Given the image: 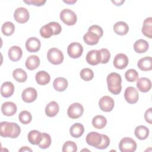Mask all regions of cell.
<instances>
[{"label":"cell","instance_id":"obj_38","mask_svg":"<svg viewBox=\"0 0 152 152\" xmlns=\"http://www.w3.org/2000/svg\"><path fill=\"white\" fill-rule=\"evenodd\" d=\"M81 78L86 81L92 80L94 77V72L92 69L90 68H83L80 73Z\"/></svg>","mask_w":152,"mask_h":152},{"label":"cell","instance_id":"obj_2","mask_svg":"<svg viewBox=\"0 0 152 152\" xmlns=\"http://www.w3.org/2000/svg\"><path fill=\"white\" fill-rule=\"evenodd\" d=\"M109 91L113 94H119L122 90V78L121 75L116 72H111L106 78Z\"/></svg>","mask_w":152,"mask_h":152},{"label":"cell","instance_id":"obj_45","mask_svg":"<svg viewBox=\"0 0 152 152\" xmlns=\"http://www.w3.org/2000/svg\"><path fill=\"white\" fill-rule=\"evenodd\" d=\"M23 2L27 4H31L36 6L40 7L42 5H43L46 3V1L44 0H28V1H23Z\"/></svg>","mask_w":152,"mask_h":152},{"label":"cell","instance_id":"obj_13","mask_svg":"<svg viewBox=\"0 0 152 152\" xmlns=\"http://www.w3.org/2000/svg\"><path fill=\"white\" fill-rule=\"evenodd\" d=\"M26 48L29 52H36L39 50L41 43L39 39L35 37L28 38L26 42Z\"/></svg>","mask_w":152,"mask_h":152},{"label":"cell","instance_id":"obj_18","mask_svg":"<svg viewBox=\"0 0 152 152\" xmlns=\"http://www.w3.org/2000/svg\"><path fill=\"white\" fill-rule=\"evenodd\" d=\"M14 92V86L10 81L4 82L1 87V94L4 97H11Z\"/></svg>","mask_w":152,"mask_h":152},{"label":"cell","instance_id":"obj_11","mask_svg":"<svg viewBox=\"0 0 152 152\" xmlns=\"http://www.w3.org/2000/svg\"><path fill=\"white\" fill-rule=\"evenodd\" d=\"M102 135L97 132H89L86 138V142L90 146L97 147L102 142Z\"/></svg>","mask_w":152,"mask_h":152},{"label":"cell","instance_id":"obj_40","mask_svg":"<svg viewBox=\"0 0 152 152\" xmlns=\"http://www.w3.org/2000/svg\"><path fill=\"white\" fill-rule=\"evenodd\" d=\"M77 151V144L71 141H66L62 146L63 152H75Z\"/></svg>","mask_w":152,"mask_h":152},{"label":"cell","instance_id":"obj_43","mask_svg":"<svg viewBox=\"0 0 152 152\" xmlns=\"http://www.w3.org/2000/svg\"><path fill=\"white\" fill-rule=\"evenodd\" d=\"M88 31L96 34L100 38L102 37L103 34V31L102 28L98 25H92L88 28Z\"/></svg>","mask_w":152,"mask_h":152},{"label":"cell","instance_id":"obj_28","mask_svg":"<svg viewBox=\"0 0 152 152\" xmlns=\"http://www.w3.org/2000/svg\"><path fill=\"white\" fill-rule=\"evenodd\" d=\"M148 43L144 39H138L134 44V49L138 53L145 52L148 49Z\"/></svg>","mask_w":152,"mask_h":152},{"label":"cell","instance_id":"obj_37","mask_svg":"<svg viewBox=\"0 0 152 152\" xmlns=\"http://www.w3.org/2000/svg\"><path fill=\"white\" fill-rule=\"evenodd\" d=\"M18 119L21 123L26 125L29 124L31 121L32 116L28 111L23 110L20 113Z\"/></svg>","mask_w":152,"mask_h":152},{"label":"cell","instance_id":"obj_34","mask_svg":"<svg viewBox=\"0 0 152 152\" xmlns=\"http://www.w3.org/2000/svg\"><path fill=\"white\" fill-rule=\"evenodd\" d=\"M15 30V26L14 24L10 21L5 22L1 28L2 33L5 36H11L12 35Z\"/></svg>","mask_w":152,"mask_h":152},{"label":"cell","instance_id":"obj_47","mask_svg":"<svg viewBox=\"0 0 152 152\" xmlns=\"http://www.w3.org/2000/svg\"><path fill=\"white\" fill-rule=\"evenodd\" d=\"M125 2L124 0H121V1H112V2L115 4L116 5H121L124 2Z\"/></svg>","mask_w":152,"mask_h":152},{"label":"cell","instance_id":"obj_14","mask_svg":"<svg viewBox=\"0 0 152 152\" xmlns=\"http://www.w3.org/2000/svg\"><path fill=\"white\" fill-rule=\"evenodd\" d=\"M37 96V91L33 87H28L23 90L21 94L22 99L26 103H31L34 102Z\"/></svg>","mask_w":152,"mask_h":152},{"label":"cell","instance_id":"obj_23","mask_svg":"<svg viewBox=\"0 0 152 152\" xmlns=\"http://www.w3.org/2000/svg\"><path fill=\"white\" fill-rule=\"evenodd\" d=\"M142 34L150 38H152V18L148 17L145 18L143 22V26L141 29Z\"/></svg>","mask_w":152,"mask_h":152},{"label":"cell","instance_id":"obj_24","mask_svg":"<svg viewBox=\"0 0 152 152\" xmlns=\"http://www.w3.org/2000/svg\"><path fill=\"white\" fill-rule=\"evenodd\" d=\"M35 79L38 84L46 85L49 83L50 80V77L46 71H40L36 73Z\"/></svg>","mask_w":152,"mask_h":152},{"label":"cell","instance_id":"obj_8","mask_svg":"<svg viewBox=\"0 0 152 152\" xmlns=\"http://www.w3.org/2000/svg\"><path fill=\"white\" fill-rule=\"evenodd\" d=\"M114 100L110 96H104L100 98L99 101L100 109L104 112H109L112 110L114 107Z\"/></svg>","mask_w":152,"mask_h":152},{"label":"cell","instance_id":"obj_1","mask_svg":"<svg viewBox=\"0 0 152 152\" xmlns=\"http://www.w3.org/2000/svg\"><path fill=\"white\" fill-rule=\"evenodd\" d=\"M0 125V135L1 137L15 138L19 136L21 132L20 126L15 122L4 121L1 122Z\"/></svg>","mask_w":152,"mask_h":152},{"label":"cell","instance_id":"obj_42","mask_svg":"<svg viewBox=\"0 0 152 152\" xmlns=\"http://www.w3.org/2000/svg\"><path fill=\"white\" fill-rule=\"evenodd\" d=\"M102 140L101 143L96 147L97 149H105L110 144V139L109 137L104 134H102Z\"/></svg>","mask_w":152,"mask_h":152},{"label":"cell","instance_id":"obj_7","mask_svg":"<svg viewBox=\"0 0 152 152\" xmlns=\"http://www.w3.org/2000/svg\"><path fill=\"white\" fill-rule=\"evenodd\" d=\"M84 112L83 106L79 103L71 104L67 110L68 116L71 119H77L81 117Z\"/></svg>","mask_w":152,"mask_h":152},{"label":"cell","instance_id":"obj_33","mask_svg":"<svg viewBox=\"0 0 152 152\" xmlns=\"http://www.w3.org/2000/svg\"><path fill=\"white\" fill-rule=\"evenodd\" d=\"M13 78L19 83H24L27 78V75L25 71L21 68H17L12 72Z\"/></svg>","mask_w":152,"mask_h":152},{"label":"cell","instance_id":"obj_25","mask_svg":"<svg viewBox=\"0 0 152 152\" xmlns=\"http://www.w3.org/2000/svg\"><path fill=\"white\" fill-rule=\"evenodd\" d=\"M134 134L138 139L140 140H144L148 137L149 129L145 126L139 125L135 128Z\"/></svg>","mask_w":152,"mask_h":152},{"label":"cell","instance_id":"obj_20","mask_svg":"<svg viewBox=\"0 0 152 152\" xmlns=\"http://www.w3.org/2000/svg\"><path fill=\"white\" fill-rule=\"evenodd\" d=\"M138 68L143 71H150L152 69V59L151 56H145L141 58L138 62Z\"/></svg>","mask_w":152,"mask_h":152},{"label":"cell","instance_id":"obj_16","mask_svg":"<svg viewBox=\"0 0 152 152\" xmlns=\"http://www.w3.org/2000/svg\"><path fill=\"white\" fill-rule=\"evenodd\" d=\"M17 110L16 104L11 102H5L1 106L2 113L7 116L14 115L16 113Z\"/></svg>","mask_w":152,"mask_h":152},{"label":"cell","instance_id":"obj_36","mask_svg":"<svg viewBox=\"0 0 152 152\" xmlns=\"http://www.w3.org/2000/svg\"><path fill=\"white\" fill-rule=\"evenodd\" d=\"M40 36L43 38H49L52 35H54L52 28L49 24H47L41 27L40 29Z\"/></svg>","mask_w":152,"mask_h":152},{"label":"cell","instance_id":"obj_35","mask_svg":"<svg viewBox=\"0 0 152 152\" xmlns=\"http://www.w3.org/2000/svg\"><path fill=\"white\" fill-rule=\"evenodd\" d=\"M51 144V137L50 136L45 132L42 133V140L40 143L38 144L39 147L42 149L48 148Z\"/></svg>","mask_w":152,"mask_h":152},{"label":"cell","instance_id":"obj_19","mask_svg":"<svg viewBox=\"0 0 152 152\" xmlns=\"http://www.w3.org/2000/svg\"><path fill=\"white\" fill-rule=\"evenodd\" d=\"M23 52L20 47L17 46H13L11 47L8 50V56L12 61H18L22 56Z\"/></svg>","mask_w":152,"mask_h":152},{"label":"cell","instance_id":"obj_12","mask_svg":"<svg viewBox=\"0 0 152 152\" xmlns=\"http://www.w3.org/2000/svg\"><path fill=\"white\" fill-rule=\"evenodd\" d=\"M129 60L128 56L124 53L117 54L113 59L114 66L119 69H122L126 68L128 64Z\"/></svg>","mask_w":152,"mask_h":152},{"label":"cell","instance_id":"obj_15","mask_svg":"<svg viewBox=\"0 0 152 152\" xmlns=\"http://www.w3.org/2000/svg\"><path fill=\"white\" fill-rule=\"evenodd\" d=\"M86 61L91 65H96L101 63V56L99 50H90L86 55Z\"/></svg>","mask_w":152,"mask_h":152},{"label":"cell","instance_id":"obj_9","mask_svg":"<svg viewBox=\"0 0 152 152\" xmlns=\"http://www.w3.org/2000/svg\"><path fill=\"white\" fill-rule=\"evenodd\" d=\"M124 97L125 100L130 104H134L137 102L139 94L137 90L134 87H127L124 93Z\"/></svg>","mask_w":152,"mask_h":152},{"label":"cell","instance_id":"obj_4","mask_svg":"<svg viewBox=\"0 0 152 152\" xmlns=\"http://www.w3.org/2000/svg\"><path fill=\"white\" fill-rule=\"evenodd\" d=\"M60 18L64 23L68 26L74 25L77 20V17L75 13L68 8L64 9L61 11Z\"/></svg>","mask_w":152,"mask_h":152},{"label":"cell","instance_id":"obj_10","mask_svg":"<svg viewBox=\"0 0 152 152\" xmlns=\"http://www.w3.org/2000/svg\"><path fill=\"white\" fill-rule=\"evenodd\" d=\"M28 11L24 7L17 8L14 13V17L15 21L19 23H26L29 19Z\"/></svg>","mask_w":152,"mask_h":152},{"label":"cell","instance_id":"obj_32","mask_svg":"<svg viewBox=\"0 0 152 152\" xmlns=\"http://www.w3.org/2000/svg\"><path fill=\"white\" fill-rule=\"evenodd\" d=\"M91 122L95 128L102 129L106 126L107 120L106 118L102 115H96L93 118Z\"/></svg>","mask_w":152,"mask_h":152},{"label":"cell","instance_id":"obj_26","mask_svg":"<svg viewBox=\"0 0 152 152\" xmlns=\"http://www.w3.org/2000/svg\"><path fill=\"white\" fill-rule=\"evenodd\" d=\"M113 30L117 34L123 36L127 34L129 31V27L125 22L118 21L114 24Z\"/></svg>","mask_w":152,"mask_h":152},{"label":"cell","instance_id":"obj_31","mask_svg":"<svg viewBox=\"0 0 152 152\" xmlns=\"http://www.w3.org/2000/svg\"><path fill=\"white\" fill-rule=\"evenodd\" d=\"M100 37L95 33L91 31H87L83 36L84 42L88 45H96L99 41Z\"/></svg>","mask_w":152,"mask_h":152},{"label":"cell","instance_id":"obj_39","mask_svg":"<svg viewBox=\"0 0 152 152\" xmlns=\"http://www.w3.org/2000/svg\"><path fill=\"white\" fill-rule=\"evenodd\" d=\"M125 77L129 82H134L138 80V73L134 69H129L125 72Z\"/></svg>","mask_w":152,"mask_h":152},{"label":"cell","instance_id":"obj_29","mask_svg":"<svg viewBox=\"0 0 152 152\" xmlns=\"http://www.w3.org/2000/svg\"><path fill=\"white\" fill-rule=\"evenodd\" d=\"M27 138L30 144L38 145L42 140V133L37 130H31L28 132Z\"/></svg>","mask_w":152,"mask_h":152},{"label":"cell","instance_id":"obj_21","mask_svg":"<svg viewBox=\"0 0 152 152\" xmlns=\"http://www.w3.org/2000/svg\"><path fill=\"white\" fill-rule=\"evenodd\" d=\"M40 65V59L37 55L29 56L25 62L26 68L29 70H34Z\"/></svg>","mask_w":152,"mask_h":152},{"label":"cell","instance_id":"obj_41","mask_svg":"<svg viewBox=\"0 0 152 152\" xmlns=\"http://www.w3.org/2000/svg\"><path fill=\"white\" fill-rule=\"evenodd\" d=\"M101 56V63L106 64L109 61L110 58V53L108 49L106 48H103L99 50Z\"/></svg>","mask_w":152,"mask_h":152},{"label":"cell","instance_id":"obj_17","mask_svg":"<svg viewBox=\"0 0 152 152\" xmlns=\"http://www.w3.org/2000/svg\"><path fill=\"white\" fill-rule=\"evenodd\" d=\"M137 87L141 92L145 93L148 91L151 88V82L150 79L146 77H141L137 81Z\"/></svg>","mask_w":152,"mask_h":152},{"label":"cell","instance_id":"obj_22","mask_svg":"<svg viewBox=\"0 0 152 152\" xmlns=\"http://www.w3.org/2000/svg\"><path fill=\"white\" fill-rule=\"evenodd\" d=\"M59 110V107L58 104L55 101H52L46 105L45 107V113L49 117H54L57 115Z\"/></svg>","mask_w":152,"mask_h":152},{"label":"cell","instance_id":"obj_5","mask_svg":"<svg viewBox=\"0 0 152 152\" xmlns=\"http://www.w3.org/2000/svg\"><path fill=\"white\" fill-rule=\"evenodd\" d=\"M119 148L122 152H134L137 148V144L131 138L125 137L120 141Z\"/></svg>","mask_w":152,"mask_h":152},{"label":"cell","instance_id":"obj_46","mask_svg":"<svg viewBox=\"0 0 152 152\" xmlns=\"http://www.w3.org/2000/svg\"><path fill=\"white\" fill-rule=\"evenodd\" d=\"M151 110H152V108L150 107L148 109H147L145 113H144V118H145V120L147 122H148V124H151L152 123V116H151Z\"/></svg>","mask_w":152,"mask_h":152},{"label":"cell","instance_id":"obj_3","mask_svg":"<svg viewBox=\"0 0 152 152\" xmlns=\"http://www.w3.org/2000/svg\"><path fill=\"white\" fill-rule=\"evenodd\" d=\"M47 58L51 64L59 65L63 62L64 56L62 51L56 48H52L49 49L47 53Z\"/></svg>","mask_w":152,"mask_h":152},{"label":"cell","instance_id":"obj_27","mask_svg":"<svg viewBox=\"0 0 152 152\" xmlns=\"http://www.w3.org/2000/svg\"><path fill=\"white\" fill-rule=\"evenodd\" d=\"M53 86L55 90L64 91L68 87V81L64 77H58L53 81Z\"/></svg>","mask_w":152,"mask_h":152},{"label":"cell","instance_id":"obj_48","mask_svg":"<svg viewBox=\"0 0 152 152\" xmlns=\"http://www.w3.org/2000/svg\"><path fill=\"white\" fill-rule=\"evenodd\" d=\"M32 151V150L28 148V147H22L20 150L19 151Z\"/></svg>","mask_w":152,"mask_h":152},{"label":"cell","instance_id":"obj_30","mask_svg":"<svg viewBox=\"0 0 152 152\" xmlns=\"http://www.w3.org/2000/svg\"><path fill=\"white\" fill-rule=\"evenodd\" d=\"M84 126L80 123H75L72 125L69 129L70 134L74 138L80 137L84 133Z\"/></svg>","mask_w":152,"mask_h":152},{"label":"cell","instance_id":"obj_44","mask_svg":"<svg viewBox=\"0 0 152 152\" xmlns=\"http://www.w3.org/2000/svg\"><path fill=\"white\" fill-rule=\"evenodd\" d=\"M50 27L52 28L53 29V33H54V35H57V34H59L61 32V30H62V27L61 26V25L58 23H56V22H50L48 23Z\"/></svg>","mask_w":152,"mask_h":152},{"label":"cell","instance_id":"obj_6","mask_svg":"<svg viewBox=\"0 0 152 152\" xmlns=\"http://www.w3.org/2000/svg\"><path fill=\"white\" fill-rule=\"evenodd\" d=\"M83 52V46L78 42L70 43L67 48V53L69 57L75 59L80 57Z\"/></svg>","mask_w":152,"mask_h":152},{"label":"cell","instance_id":"obj_49","mask_svg":"<svg viewBox=\"0 0 152 152\" xmlns=\"http://www.w3.org/2000/svg\"><path fill=\"white\" fill-rule=\"evenodd\" d=\"M64 2H65V3H66V4H74V3L76 2L77 1H76V0H74V1H64Z\"/></svg>","mask_w":152,"mask_h":152}]
</instances>
